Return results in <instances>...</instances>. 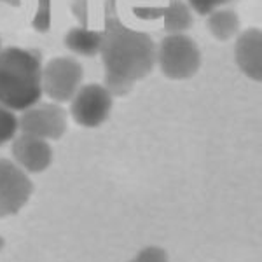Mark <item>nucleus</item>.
Listing matches in <instances>:
<instances>
[{
	"mask_svg": "<svg viewBox=\"0 0 262 262\" xmlns=\"http://www.w3.org/2000/svg\"><path fill=\"white\" fill-rule=\"evenodd\" d=\"M0 49H2V48H0Z\"/></svg>",
	"mask_w": 262,
	"mask_h": 262,
	"instance_id": "19",
	"label": "nucleus"
},
{
	"mask_svg": "<svg viewBox=\"0 0 262 262\" xmlns=\"http://www.w3.org/2000/svg\"><path fill=\"white\" fill-rule=\"evenodd\" d=\"M156 65L171 81H187L201 69V51L187 33H168L156 44Z\"/></svg>",
	"mask_w": 262,
	"mask_h": 262,
	"instance_id": "3",
	"label": "nucleus"
},
{
	"mask_svg": "<svg viewBox=\"0 0 262 262\" xmlns=\"http://www.w3.org/2000/svg\"><path fill=\"white\" fill-rule=\"evenodd\" d=\"M163 25L166 33H187L192 27V9L184 0H171L163 11Z\"/></svg>",
	"mask_w": 262,
	"mask_h": 262,
	"instance_id": "12",
	"label": "nucleus"
},
{
	"mask_svg": "<svg viewBox=\"0 0 262 262\" xmlns=\"http://www.w3.org/2000/svg\"><path fill=\"white\" fill-rule=\"evenodd\" d=\"M42 98V61L23 48L0 49V105L21 112Z\"/></svg>",
	"mask_w": 262,
	"mask_h": 262,
	"instance_id": "2",
	"label": "nucleus"
},
{
	"mask_svg": "<svg viewBox=\"0 0 262 262\" xmlns=\"http://www.w3.org/2000/svg\"><path fill=\"white\" fill-rule=\"evenodd\" d=\"M231 0H187V6L191 7L194 12L201 16H208L210 12L224 7L226 4H229Z\"/></svg>",
	"mask_w": 262,
	"mask_h": 262,
	"instance_id": "15",
	"label": "nucleus"
},
{
	"mask_svg": "<svg viewBox=\"0 0 262 262\" xmlns=\"http://www.w3.org/2000/svg\"><path fill=\"white\" fill-rule=\"evenodd\" d=\"M114 96L100 82L82 84L70 100V116L82 128H98L108 119Z\"/></svg>",
	"mask_w": 262,
	"mask_h": 262,
	"instance_id": "5",
	"label": "nucleus"
},
{
	"mask_svg": "<svg viewBox=\"0 0 262 262\" xmlns=\"http://www.w3.org/2000/svg\"><path fill=\"white\" fill-rule=\"evenodd\" d=\"M2 248H4V238L0 236V250H2Z\"/></svg>",
	"mask_w": 262,
	"mask_h": 262,
	"instance_id": "17",
	"label": "nucleus"
},
{
	"mask_svg": "<svg viewBox=\"0 0 262 262\" xmlns=\"http://www.w3.org/2000/svg\"><path fill=\"white\" fill-rule=\"evenodd\" d=\"M69 121L67 112L60 103H35L32 107L21 111L18 117L19 133H27L32 137H39L42 140H60L65 135Z\"/></svg>",
	"mask_w": 262,
	"mask_h": 262,
	"instance_id": "6",
	"label": "nucleus"
},
{
	"mask_svg": "<svg viewBox=\"0 0 262 262\" xmlns=\"http://www.w3.org/2000/svg\"><path fill=\"white\" fill-rule=\"evenodd\" d=\"M18 116L7 107L0 105V147L9 143L18 135Z\"/></svg>",
	"mask_w": 262,
	"mask_h": 262,
	"instance_id": "13",
	"label": "nucleus"
},
{
	"mask_svg": "<svg viewBox=\"0 0 262 262\" xmlns=\"http://www.w3.org/2000/svg\"><path fill=\"white\" fill-rule=\"evenodd\" d=\"M131 262H135V260H131Z\"/></svg>",
	"mask_w": 262,
	"mask_h": 262,
	"instance_id": "18",
	"label": "nucleus"
},
{
	"mask_svg": "<svg viewBox=\"0 0 262 262\" xmlns=\"http://www.w3.org/2000/svg\"><path fill=\"white\" fill-rule=\"evenodd\" d=\"M11 154L14 161L28 175L46 171L53 163V147L48 140L27 133L16 135L11 140Z\"/></svg>",
	"mask_w": 262,
	"mask_h": 262,
	"instance_id": "8",
	"label": "nucleus"
},
{
	"mask_svg": "<svg viewBox=\"0 0 262 262\" xmlns=\"http://www.w3.org/2000/svg\"><path fill=\"white\" fill-rule=\"evenodd\" d=\"M100 56L105 67V84L112 96H124L135 84L154 70L156 42L145 32L124 25L116 14H108L101 30Z\"/></svg>",
	"mask_w": 262,
	"mask_h": 262,
	"instance_id": "1",
	"label": "nucleus"
},
{
	"mask_svg": "<svg viewBox=\"0 0 262 262\" xmlns=\"http://www.w3.org/2000/svg\"><path fill=\"white\" fill-rule=\"evenodd\" d=\"M234 60L238 69L250 81H262V32L252 27L239 32L234 44Z\"/></svg>",
	"mask_w": 262,
	"mask_h": 262,
	"instance_id": "9",
	"label": "nucleus"
},
{
	"mask_svg": "<svg viewBox=\"0 0 262 262\" xmlns=\"http://www.w3.org/2000/svg\"><path fill=\"white\" fill-rule=\"evenodd\" d=\"M82 65L72 56H56L42 65V95L54 103H67L82 86Z\"/></svg>",
	"mask_w": 262,
	"mask_h": 262,
	"instance_id": "4",
	"label": "nucleus"
},
{
	"mask_svg": "<svg viewBox=\"0 0 262 262\" xmlns=\"http://www.w3.org/2000/svg\"><path fill=\"white\" fill-rule=\"evenodd\" d=\"M101 37H103L101 30H93L86 25H77L67 32L65 46L70 53L77 54V56L93 58L100 54Z\"/></svg>",
	"mask_w": 262,
	"mask_h": 262,
	"instance_id": "10",
	"label": "nucleus"
},
{
	"mask_svg": "<svg viewBox=\"0 0 262 262\" xmlns=\"http://www.w3.org/2000/svg\"><path fill=\"white\" fill-rule=\"evenodd\" d=\"M32 194L30 175L12 159H0V219L19 213Z\"/></svg>",
	"mask_w": 262,
	"mask_h": 262,
	"instance_id": "7",
	"label": "nucleus"
},
{
	"mask_svg": "<svg viewBox=\"0 0 262 262\" xmlns=\"http://www.w3.org/2000/svg\"><path fill=\"white\" fill-rule=\"evenodd\" d=\"M135 262H170L168 253L159 247H147L138 252V255L133 259Z\"/></svg>",
	"mask_w": 262,
	"mask_h": 262,
	"instance_id": "16",
	"label": "nucleus"
},
{
	"mask_svg": "<svg viewBox=\"0 0 262 262\" xmlns=\"http://www.w3.org/2000/svg\"><path fill=\"white\" fill-rule=\"evenodd\" d=\"M206 28H208L210 35L213 39L226 42L234 39L242 30V21L236 11L226 9V7H219L206 16Z\"/></svg>",
	"mask_w": 262,
	"mask_h": 262,
	"instance_id": "11",
	"label": "nucleus"
},
{
	"mask_svg": "<svg viewBox=\"0 0 262 262\" xmlns=\"http://www.w3.org/2000/svg\"><path fill=\"white\" fill-rule=\"evenodd\" d=\"M51 25V0H39L37 14L33 18V27L37 32H48Z\"/></svg>",
	"mask_w": 262,
	"mask_h": 262,
	"instance_id": "14",
	"label": "nucleus"
}]
</instances>
